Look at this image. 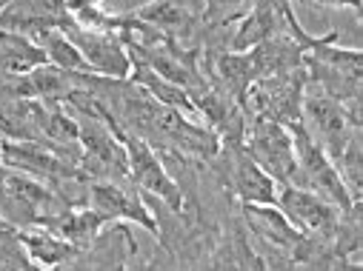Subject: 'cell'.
I'll use <instances>...</instances> for the list:
<instances>
[{
    "label": "cell",
    "instance_id": "cell-17",
    "mask_svg": "<svg viewBox=\"0 0 363 271\" xmlns=\"http://www.w3.org/2000/svg\"><path fill=\"white\" fill-rule=\"evenodd\" d=\"M249 4L252 0H206L203 12H201V29L215 32V29H223L229 23H238L246 15Z\"/></svg>",
    "mask_w": 363,
    "mask_h": 271
},
{
    "label": "cell",
    "instance_id": "cell-8",
    "mask_svg": "<svg viewBox=\"0 0 363 271\" xmlns=\"http://www.w3.org/2000/svg\"><path fill=\"white\" fill-rule=\"evenodd\" d=\"M138 192L129 189V180H89L86 183V203L92 209H98L101 214H106L112 223L115 220L135 223V226H140L143 231H149L152 237L160 240L163 237L160 223Z\"/></svg>",
    "mask_w": 363,
    "mask_h": 271
},
{
    "label": "cell",
    "instance_id": "cell-19",
    "mask_svg": "<svg viewBox=\"0 0 363 271\" xmlns=\"http://www.w3.org/2000/svg\"><path fill=\"white\" fill-rule=\"evenodd\" d=\"M101 4L112 12H132L138 6V0H101Z\"/></svg>",
    "mask_w": 363,
    "mask_h": 271
},
{
    "label": "cell",
    "instance_id": "cell-13",
    "mask_svg": "<svg viewBox=\"0 0 363 271\" xmlns=\"http://www.w3.org/2000/svg\"><path fill=\"white\" fill-rule=\"evenodd\" d=\"M112 220L106 214H101L98 209H92L89 203H77V206H66L63 212H57L55 217H49L43 226L86 251V248L95 246V240L101 237V231Z\"/></svg>",
    "mask_w": 363,
    "mask_h": 271
},
{
    "label": "cell",
    "instance_id": "cell-1",
    "mask_svg": "<svg viewBox=\"0 0 363 271\" xmlns=\"http://www.w3.org/2000/svg\"><path fill=\"white\" fill-rule=\"evenodd\" d=\"M95 109L104 115V120L109 123V129L115 132V137L123 143V151H126V166H129V180H132V186L157 197L172 214H180L184 217L186 214V197H184V189H180L177 180L166 171L163 160H160V151L146 140L140 137L138 132L126 129L115 112L95 95Z\"/></svg>",
    "mask_w": 363,
    "mask_h": 271
},
{
    "label": "cell",
    "instance_id": "cell-4",
    "mask_svg": "<svg viewBox=\"0 0 363 271\" xmlns=\"http://www.w3.org/2000/svg\"><path fill=\"white\" fill-rule=\"evenodd\" d=\"M243 146L255 157V163L275 180L278 186H286V183L298 186L295 143H292V134L284 123L266 120V117H246Z\"/></svg>",
    "mask_w": 363,
    "mask_h": 271
},
{
    "label": "cell",
    "instance_id": "cell-22",
    "mask_svg": "<svg viewBox=\"0 0 363 271\" xmlns=\"http://www.w3.org/2000/svg\"><path fill=\"white\" fill-rule=\"evenodd\" d=\"M6 4H9V0H0V9H4V6H6Z\"/></svg>",
    "mask_w": 363,
    "mask_h": 271
},
{
    "label": "cell",
    "instance_id": "cell-6",
    "mask_svg": "<svg viewBox=\"0 0 363 271\" xmlns=\"http://www.w3.org/2000/svg\"><path fill=\"white\" fill-rule=\"evenodd\" d=\"M306 86V69H292L284 74L260 77L246 92L243 112L246 117H266L284 126H292L301 120V100Z\"/></svg>",
    "mask_w": 363,
    "mask_h": 271
},
{
    "label": "cell",
    "instance_id": "cell-14",
    "mask_svg": "<svg viewBox=\"0 0 363 271\" xmlns=\"http://www.w3.org/2000/svg\"><path fill=\"white\" fill-rule=\"evenodd\" d=\"M43 63H46V54L29 35L0 29V80L29 74Z\"/></svg>",
    "mask_w": 363,
    "mask_h": 271
},
{
    "label": "cell",
    "instance_id": "cell-2",
    "mask_svg": "<svg viewBox=\"0 0 363 271\" xmlns=\"http://www.w3.org/2000/svg\"><path fill=\"white\" fill-rule=\"evenodd\" d=\"M301 123L332 160L343 151V146L354 134H360V126H354L346 106L337 98H332L329 92H323V88L312 80H306V86H303Z\"/></svg>",
    "mask_w": 363,
    "mask_h": 271
},
{
    "label": "cell",
    "instance_id": "cell-21",
    "mask_svg": "<svg viewBox=\"0 0 363 271\" xmlns=\"http://www.w3.org/2000/svg\"><path fill=\"white\" fill-rule=\"evenodd\" d=\"M0 143H4V137H0ZM4 171H6V163H4V154H0V177H4Z\"/></svg>",
    "mask_w": 363,
    "mask_h": 271
},
{
    "label": "cell",
    "instance_id": "cell-11",
    "mask_svg": "<svg viewBox=\"0 0 363 271\" xmlns=\"http://www.w3.org/2000/svg\"><path fill=\"white\" fill-rule=\"evenodd\" d=\"M132 15L155 29L160 38L184 43L201 29V15H195L184 0H152L146 6H135Z\"/></svg>",
    "mask_w": 363,
    "mask_h": 271
},
{
    "label": "cell",
    "instance_id": "cell-12",
    "mask_svg": "<svg viewBox=\"0 0 363 271\" xmlns=\"http://www.w3.org/2000/svg\"><path fill=\"white\" fill-rule=\"evenodd\" d=\"M18 243L32 268H60V265H69L77 254H83V248L63 240L46 226H21Z\"/></svg>",
    "mask_w": 363,
    "mask_h": 271
},
{
    "label": "cell",
    "instance_id": "cell-20",
    "mask_svg": "<svg viewBox=\"0 0 363 271\" xmlns=\"http://www.w3.org/2000/svg\"><path fill=\"white\" fill-rule=\"evenodd\" d=\"M15 231H18V226L9 223L4 214H0V237H9V234H15Z\"/></svg>",
    "mask_w": 363,
    "mask_h": 271
},
{
    "label": "cell",
    "instance_id": "cell-3",
    "mask_svg": "<svg viewBox=\"0 0 363 271\" xmlns=\"http://www.w3.org/2000/svg\"><path fill=\"white\" fill-rule=\"evenodd\" d=\"M289 134H292V143H295V157H298V186H306L312 189L315 195H320L323 200H329L335 209L340 212H352L357 209L360 203H352L343 180L335 168V160L318 146V140L303 129V123H292L286 126Z\"/></svg>",
    "mask_w": 363,
    "mask_h": 271
},
{
    "label": "cell",
    "instance_id": "cell-15",
    "mask_svg": "<svg viewBox=\"0 0 363 271\" xmlns=\"http://www.w3.org/2000/svg\"><path fill=\"white\" fill-rule=\"evenodd\" d=\"M46 54V63L63 69V71H74V74H92L89 63L83 60V54L77 52V46L69 40V35L60 26H46L29 35Z\"/></svg>",
    "mask_w": 363,
    "mask_h": 271
},
{
    "label": "cell",
    "instance_id": "cell-10",
    "mask_svg": "<svg viewBox=\"0 0 363 271\" xmlns=\"http://www.w3.org/2000/svg\"><path fill=\"white\" fill-rule=\"evenodd\" d=\"M243 229H249L255 237H260L266 246L278 248L284 254H292L303 234L286 220V214L275 203H238Z\"/></svg>",
    "mask_w": 363,
    "mask_h": 271
},
{
    "label": "cell",
    "instance_id": "cell-16",
    "mask_svg": "<svg viewBox=\"0 0 363 271\" xmlns=\"http://www.w3.org/2000/svg\"><path fill=\"white\" fill-rule=\"evenodd\" d=\"M335 168L343 180V186L352 197V203H360L363 200V151H360V134H354L343 151L335 157Z\"/></svg>",
    "mask_w": 363,
    "mask_h": 271
},
{
    "label": "cell",
    "instance_id": "cell-7",
    "mask_svg": "<svg viewBox=\"0 0 363 271\" xmlns=\"http://www.w3.org/2000/svg\"><path fill=\"white\" fill-rule=\"evenodd\" d=\"M212 163H218V174L238 203L278 200V183L255 163L243 143H220V151Z\"/></svg>",
    "mask_w": 363,
    "mask_h": 271
},
{
    "label": "cell",
    "instance_id": "cell-5",
    "mask_svg": "<svg viewBox=\"0 0 363 271\" xmlns=\"http://www.w3.org/2000/svg\"><path fill=\"white\" fill-rule=\"evenodd\" d=\"M275 206L286 214V220L306 237H315V240H323V243H337L340 237V229H343V220L349 212H340L335 209L329 200H323L320 195H315L312 189L306 186H295V183H286V186H278V200ZM337 251V248H335ZM349 265V263H346Z\"/></svg>",
    "mask_w": 363,
    "mask_h": 271
},
{
    "label": "cell",
    "instance_id": "cell-18",
    "mask_svg": "<svg viewBox=\"0 0 363 271\" xmlns=\"http://www.w3.org/2000/svg\"><path fill=\"white\" fill-rule=\"evenodd\" d=\"M301 4H309V6H329V9H349V12H354L357 21L363 18V0H301Z\"/></svg>",
    "mask_w": 363,
    "mask_h": 271
},
{
    "label": "cell",
    "instance_id": "cell-9",
    "mask_svg": "<svg viewBox=\"0 0 363 271\" xmlns=\"http://www.w3.org/2000/svg\"><path fill=\"white\" fill-rule=\"evenodd\" d=\"M60 29L77 46V52L89 63L92 74L109 77V80H129V74H132V57H129V49H126V43H123L121 35L77 26L72 18Z\"/></svg>",
    "mask_w": 363,
    "mask_h": 271
}]
</instances>
